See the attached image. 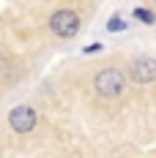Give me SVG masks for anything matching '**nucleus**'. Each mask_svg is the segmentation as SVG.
I'll list each match as a JSON object with an SVG mask.
<instances>
[{
  "instance_id": "f257e3e1",
  "label": "nucleus",
  "mask_w": 156,
  "mask_h": 158,
  "mask_svg": "<svg viewBox=\"0 0 156 158\" xmlns=\"http://www.w3.org/2000/svg\"><path fill=\"white\" fill-rule=\"evenodd\" d=\"M93 90L107 101H118L126 93V77L118 68H101L93 79Z\"/></svg>"
},
{
  "instance_id": "f03ea898",
  "label": "nucleus",
  "mask_w": 156,
  "mask_h": 158,
  "mask_svg": "<svg viewBox=\"0 0 156 158\" xmlns=\"http://www.w3.org/2000/svg\"><path fill=\"white\" fill-rule=\"evenodd\" d=\"M49 33L58 38H74L79 33V14L71 8H60L49 16Z\"/></svg>"
},
{
  "instance_id": "7ed1b4c3",
  "label": "nucleus",
  "mask_w": 156,
  "mask_h": 158,
  "mask_svg": "<svg viewBox=\"0 0 156 158\" xmlns=\"http://www.w3.org/2000/svg\"><path fill=\"white\" fill-rule=\"evenodd\" d=\"M36 123H38V114L28 104H19V106H14L8 112V126H11L14 134H30L36 128Z\"/></svg>"
},
{
  "instance_id": "20e7f679",
  "label": "nucleus",
  "mask_w": 156,
  "mask_h": 158,
  "mask_svg": "<svg viewBox=\"0 0 156 158\" xmlns=\"http://www.w3.org/2000/svg\"><path fill=\"white\" fill-rule=\"evenodd\" d=\"M129 77L134 85H151L156 79V60L151 55H140L131 60V68H129Z\"/></svg>"
},
{
  "instance_id": "39448f33",
  "label": "nucleus",
  "mask_w": 156,
  "mask_h": 158,
  "mask_svg": "<svg viewBox=\"0 0 156 158\" xmlns=\"http://www.w3.org/2000/svg\"><path fill=\"white\" fill-rule=\"evenodd\" d=\"M121 30H126V22L118 14L109 16V19H107V33H121Z\"/></svg>"
},
{
  "instance_id": "423d86ee",
  "label": "nucleus",
  "mask_w": 156,
  "mask_h": 158,
  "mask_svg": "<svg viewBox=\"0 0 156 158\" xmlns=\"http://www.w3.org/2000/svg\"><path fill=\"white\" fill-rule=\"evenodd\" d=\"M134 19H140L145 25H154V14H151L148 8H134Z\"/></svg>"
},
{
  "instance_id": "0eeeda50",
  "label": "nucleus",
  "mask_w": 156,
  "mask_h": 158,
  "mask_svg": "<svg viewBox=\"0 0 156 158\" xmlns=\"http://www.w3.org/2000/svg\"><path fill=\"white\" fill-rule=\"evenodd\" d=\"M101 44H91V47H85V55H96V52H101Z\"/></svg>"
}]
</instances>
